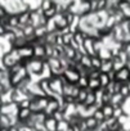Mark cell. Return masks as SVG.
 <instances>
[{
	"label": "cell",
	"mask_w": 130,
	"mask_h": 131,
	"mask_svg": "<svg viewBox=\"0 0 130 131\" xmlns=\"http://www.w3.org/2000/svg\"><path fill=\"white\" fill-rule=\"evenodd\" d=\"M46 66V60L43 59H37V58H32L28 64H27V71L31 76H41L44 72V68Z\"/></svg>",
	"instance_id": "cell-1"
},
{
	"label": "cell",
	"mask_w": 130,
	"mask_h": 131,
	"mask_svg": "<svg viewBox=\"0 0 130 131\" xmlns=\"http://www.w3.org/2000/svg\"><path fill=\"white\" fill-rule=\"evenodd\" d=\"M32 111L30 108H18L17 113H16V118H17V123H26L28 121V118L32 116Z\"/></svg>",
	"instance_id": "cell-2"
},
{
	"label": "cell",
	"mask_w": 130,
	"mask_h": 131,
	"mask_svg": "<svg viewBox=\"0 0 130 131\" xmlns=\"http://www.w3.org/2000/svg\"><path fill=\"white\" fill-rule=\"evenodd\" d=\"M130 80V70L127 66H124V67L118 71H116V80L115 81H121L124 84H126Z\"/></svg>",
	"instance_id": "cell-3"
},
{
	"label": "cell",
	"mask_w": 130,
	"mask_h": 131,
	"mask_svg": "<svg viewBox=\"0 0 130 131\" xmlns=\"http://www.w3.org/2000/svg\"><path fill=\"white\" fill-rule=\"evenodd\" d=\"M102 73H109L112 71H115V63H113V58H103L101 70Z\"/></svg>",
	"instance_id": "cell-4"
},
{
	"label": "cell",
	"mask_w": 130,
	"mask_h": 131,
	"mask_svg": "<svg viewBox=\"0 0 130 131\" xmlns=\"http://www.w3.org/2000/svg\"><path fill=\"white\" fill-rule=\"evenodd\" d=\"M83 49H85V53L89 54V55H98L94 50V37L93 36H89L88 39H85L83 46Z\"/></svg>",
	"instance_id": "cell-5"
},
{
	"label": "cell",
	"mask_w": 130,
	"mask_h": 131,
	"mask_svg": "<svg viewBox=\"0 0 130 131\" xmlns=\"http://www.w3.org/2000/svg\"><path fill=\"white\" fill-rule=\"evenodd\" d=\"M18 51H19L21 58H26V59L34 58V46H31V45H28V44L25 45V46H22V48H19Z\"/></svg>",
	"instance_id": "cell-6"
},
{
	"label": "cell",
	"mask_w": 130,
	"mask_h": 131,
	"mask_svg": "<svg viewBox=\"0 0 130 131\" xmlns=\"http://www.w3.org/2000/svg\"><path fill=\"white\" fill-rule=\"evenodd\" d=\"M34 58H37V59H43V60H46V53H45V45H36L34 46Z\"/></svg>",
	"instance_id": "cell-7"
},
{
	"label": "cell",
	"mask_w": 130,
	"mask_h": 131,
	"mask_svg": "<svg viewBox=\"0 0 130 131\" xmlns=\"http://www.w3.org/2000/svg\"><path fill=\"white\" fill-rule=\"evenodd\" d=\"M85 122H86V127H88V130H90V131H97L98 128H99V126H101V123L90 114V116H86L85 117Z\"/></svg>",
	"instance_id": "cell-8"
},
{
	"label": "cell",
	"mask_w": 130,
	"mask_h": 131,
	"mask_svg": "<svg viewBox=\"0 0 130 131\" xmlns=\"http://www.w3.org/2000/svg\"><path fill=\"white\" fill-rule=\"evenodd\" d=\"M44 125H45V127H46V130H48V131H57L58 121H57V119H54L52 116H48V117H46V119H45V122H44Z\"/></svg>",
	"instance_id": "cell-9"
},
{
	"label": "cell",
	"mask_w": 130,
	"mask_h": 131,
	"mask_svg": "<svg viewBox=\"0 0 130 131\" xmlns=\"http://www.w3.org/2000/svg\"><path fill=\"white\" fill-rule=\"evenodd\" d=\"M9 27L11 28H17L19 27V17L18 13H11L9 14Z\"/></svg>",
	"instance_id": "cell-10"
},
{
	"label": "cell",
	"mask_w": 130,
	"mask_h": 131,
	"mask_svg": "<svg viewBox=\"0 0 130 131\" xmlns=\"http://www.w3.org/2000/svg\"><path fill=\"white\" fill-rule=\"evenodd\" d=\"M58 14V10H57V4H54L50 9H48V10H45V12H43V16L48 19V21H50V19H53L55 16Z\"/></svg>",
	"instance_id": "cell-11"
},
{
	"label": "cell",
	"mask_w": 130,
	"mask_h": 131,
	"mask_svg": "<svg viewBox=\"0 0 130 131\" xmlns=\"http://www.w3.org/2000/svg\"><path fill=\"white\" fill-rule=\"evenodd\" d=\"M101 109L103 111V113H104V116H106V119H107V118L113 117L115 107H113L112 104H104V105H102V107H101Z\"/></svg>",
	"instance_id": "cell-12"
},
{
	"label": "cell",
	"mask_w": 130,
	"mask_h": 131,
	"mask_svg": "<svg viewBox=\"0 0 130 131\" xmlns=\"http://www.w3.org/2000/svg\"><path fill=\"white\" fill-rule=\"evenodd\" d=\"M102 62H103V58L101 55H92V68L101 70Z\"/></svg>",
	"instance_id": "cell-13"
},
{
	"label": "cell",
	"mask_w": 130,
	"mask_h": 131,
	"mask_svg": "<svg viewBox=\"0 0 130 131\" xmlns=\"http://www.w3.org/2000/svg\"><path fill=\"white\" fill-rule=\"evenodd\" d=\"M111 81H112V80H111V77H109L108 73H101V76H99V82H101V88H102V89H106Z\"/></svg>",
	"instance_id": "cell-14"
},
{
	"label": "cell",
	"mask_w": 130,
	"mask_h": 131,
	"mask_svg": "<svg viewBox=\"0 0 130 131\" xmlns=\"http://www.w3.org/2000/svg\"><path fill=\"white\" fill-rule=\"evenodd\" d=\"M99 123H102V122H104L106 121V116H104V113H103V111L101 109V108H97V109H94V112H93V114H92Z\"/></svg>",
	"instance_id": "cell-15"
},
{
	"label": "cell",
	"mask_w": 130,
	"mask_h": 131,
	"mask_svg": "<svg viewBox=\"0 0 130 131\" xmlns=\"http://www.w3.org/2000/svg\"><path fill=\"white\" fill-rule=\"evenodd\" d=\"M88 89L92 90V91H97L98 89H102L99 79H89V88Z\"/></svg>",
	"instance_id": "cell-16"
},
{
	"label": "cell",
	"mask_w": 130,
	"mask_h": 131,
	"mask_svg": "<svg viewBox=\"0 0 130 131\" xmlns=\"http://www.w3.org/2000/svg\"><path fill=\"white\" fill-rule=\"evenodd\" d=\"M72 41H74V32L63 34V45L64 46H71Z\"/></svg>",
	"instance_id": "cell-17"
},
{
	"label": "cell",
	"mask_w": 130,
	"mask_h": 131,
	"mask_svg": "<svg viewBox=\"0 0 130 131\" xmlns=\"http://www.w3.org/2000/svg\"><path fill=\"white\" fill-rule=\"evenodd\" d=\"M77 86H79L80 89H88V88H89V77L81 75V77H80V80H79V82H77Z\"/></svg>",
	"instance_id": "cell-18"
},
{
	"label": "cell",
	"mask_w": 130,
	"mask_h": 131,
	"mask_svg": "<svg viewBox=\"0 0 130 131\" xmlns=\"http://www.w3.org/2000/svg\"><path fill=\"white\" fill-rule=\"evenodd\" d=\"M53 5H54V2H53V0H41V2H40V9H41L43 12L50 9Z\"/></svg>",
	"instance_id": "cell-19"
},
{
	"label": "cell",
	"mask_w": 130,
	"mask_h": 131,
	"mask_svg": "<svg viewBox=\"0 0 130 131\" xmlns=\"http://www.w3.org/2000/svg\"><path fill=\"white\" fill-rule=\"evenodd\" d=\"M70 122L67 119H63V121H59L58 125H57V131H66L70 128Z\"/></svg>",
	"instance_id": "cell-20"
},
{
	"label": "cell",
	"mask_w": 130,
	"mask_h": 131,
	"mask_svg": "<svg viewBox=\"0 0 130 131\" xmlns=\"http://www.w3.org/2000/svg\"><path fill=\"white\" fill-rule=\"evenodd\" d=\"M52 117L59 122V121L66 119V113H64V111H62V109H58V111H55V112L53 113V116H52Z\"/></svg>",
	"instance_id": "cell-21"
},
{
	"label": "cell",
	"mask_w": 130,
	"mask_h": 131,
	"mask_svg": "<svg viewBox=\"0 0 130 131\" xmlns=\"http://www.w3.org/2000/svg\"><path fill=\"white\" fill-rule=\"evenodd\" d=\"M125 109L124 107H115V111H113V117L115 118H120L122 114H125Z\"/></svg>",
	"instance_id": "cell-22"
},
{
	"label": "cell",
	"mask_w": 130,
	"mask_h": 131,
	"mask_svg": "<svg viewBox=\"0 0 130 131\" xmlns=\"http://www.w3.org/2000/svg\"><path fill=\"white\" fill-rule=\"evenodd\" d=\"M120 94L124 96V98H129L130 96V90H129V88H127V85L126 84H124L122 86H121V90H120Z\"/></svg>",
	"instance_id": "cell-23"
},
{
	"label": "cell",
	"mask_w": 130,
	"mask_h": 131,
	"mask_svg": "<svg viewBox=\"0 0 130 131\" xmlns=\"http://www.w3.org/2000/svg\"><path fill=\"white\" fill-rule=\"evenodd\" d=\"M17 105H18V108H30V105H31V99H30V98L23 99V100H22L21 103H18Z\"/></svg>",
	"instance_id": "cell-24"
},
{
	"label": "cell",
	"mask_w": 130,
	"mask_h": 131,
	"mask_svg": "<svg viewBox=\"0 0 130 131\" xmlns=\"http://www.w3.org/2000/svg\"><path fill=\"white\" fill-rule=\"evenodd\" d=\"M5 93H7V86L3 82H0V96H3Z\"/></svg>",
	"instance_id": "cell-25"
},
{
	"label": "cell",
	"mask_w": 130,
	"mask_h": 131,
	"mask_svg": "<svg viewBox=\"0 0 130 131\" xmlns=\"http://www.w3.org/2000/svg\"><path fill=\"white\" fill-rule=\"evenodd\" d=\"M9 128H11V127H4V126H2V127H0V131H9Z\"/></svg>",
	"instance_id": "cell-26"
},
{
	"label": "cell",
	"mask_w": 130,
	"mask_h": 131,
	"mask_svg": "<svg viewBox=\"0 0 130 131\" xmlns=\"http://www.w3.org/2000/svg\"><path fill=\"white\" fill-rule=\"evenodd\" d=\"M126 85H127V88H129V90H130V80H129V81L126 82Z\"/></svg>",
	"instance_id": "cell-27"
},
{
	"label": "cell",
	"mask_w": 130,
	"mask_h": 131,
	"mask_svg": "<svg viewBox=\"0 0 130 131\" xmlns=\"http://www.w3.org/2000/svg\"><path fill=\"white\" fill-rule=\"evenodd\" d=\"M129 31H130V19H129Z\"/></svg>",
	"instance_id": "cell-28"
},
{
	"label": "cell",
	"mask_w": 130,
	"mask_h": 131,
	"mask_svg": "<svg viewBox=\"0 0 130 131\" xmlns=\"http://www.w3.org/2000/svg\"><path fill=\"white\" fill-rule=\"evenodd\" d=\"M129 131H130V130H129Z\"/></svg>",
	"instance_id": "cell-29"
}]
</instances>
